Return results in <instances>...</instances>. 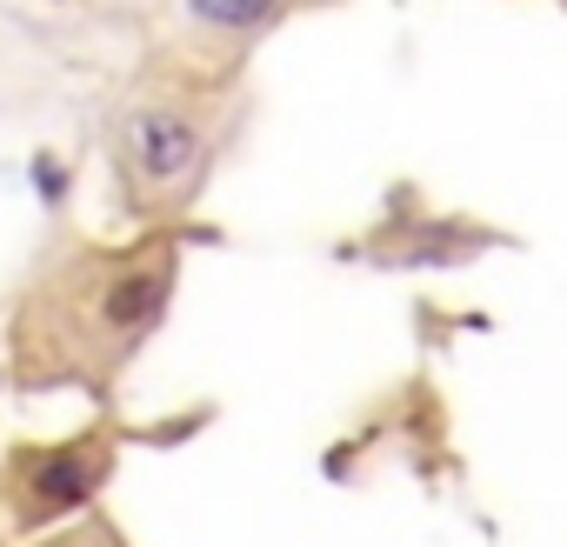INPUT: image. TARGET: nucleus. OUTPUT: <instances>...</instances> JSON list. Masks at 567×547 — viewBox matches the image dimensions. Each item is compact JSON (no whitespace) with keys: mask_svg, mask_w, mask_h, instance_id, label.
<instances>
[{"mask_svg":"<svg viewBox=\"0 0 567 547\" xmlns=\"http://www.w3.org/2000/svg\"><path fill=\"white\" fill-rule=\"evenodd\" d=\"M127 147H134V167H141L154 187H174V180L194 174V161H200V134H194L181 114H167V107L134 114V121H127Z\"/></svg>","mask_w":567,"mask_h":547,"instance_id":"nucleus-1","label":"nucleus"},{"mask_svg":"<svg viewBox=\"0 0 567 547\" xmlns=\"http://www.w3.org/2000/svg\"><path fill=\"white\" fill-rule=\"evenodd\" d=\"M34 487H41V500H48V507H74V500H87V494H94V461L61 454V461H48V467L34 474Z\"/></svg>","mask_w":567,"mask_h":547,"instance_id":"nucleus-2","label":"nucleus"},{"mask_svg":"<svg viewBox=\"0 0 567 547\" xmlns=\"http://www.w3.org/2000/svg\"><path fill=\"white\" fill-rule=\"evenodd\" d=\"M267 8L274 0H194V14L214 28H254V21H267Z\"/></svg>","mask_w":567,"mask_h":547,"instance_id":"nucleus-3","label":"nucleus"},{"mask_svg":"<svg viewBox=\"0 0 567 547\" xmlns=\"http://www.w3.org/2000/svg\"><path fill=\"white\" fill-rule=\"evenodd\" d=\"M161 301V281H127V288H114V301H107V314L121 321V328H134V321H147V308Z\"/></svg>","mask_w":567,"mask_h":547,"instance_id":"nucleus-4","label":"nucleus"}]
</instances>
